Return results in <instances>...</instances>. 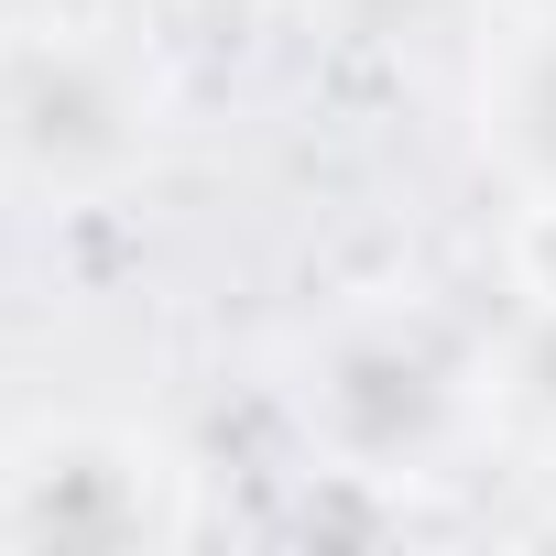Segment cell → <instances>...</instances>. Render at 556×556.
I'll return each mask as SVG.
<instances>
[{"label": "cell", "instance_id": "4", "mask_svg": "<svg viewBox=\"0 0 556 556\" xmlns=\"http://www.w3.org/2000/svg\"><path fill=\"white\" fill-rule=\"evenodd\" d=\"M469 121H480V153L513 197H556V0L491 23Z\"/></svg>", "mask_w": 556, "mask_h": 556}, {"label": "cell", "instance_id": "1", "mask_svg": "<svg viewBox=\"0 0 556 556\" xmlns=\"http://www.w3.org/2000/svg\"><path fill=\"white\" fill-rule=\"evenodd\" d=\"M186 534V469L121 415H34L0 437V556H131Z\"/></svg>", "mask_w": 556, "mask_h": 556}, {"label": "cell", "instance_id": "5", "mask_svg": "<svg viewBox=\"0 0 556 556\" xmlns=\"http://www.w3.org/2000/svg\"><path fill=\"white\" fill-rule=\"evenodd\" d=\"M491 404H502L523 437H556V306H523V339L502 350Z\"/></svg>", "mask_w": 556, "mask_h": 556}, {"label": "cell", "instance_id": "2", "mask_svg": "<svg viewBox=\"0 0 556 556\" xmlns=\"http://www.w3.org/2000/svg\"><path fill=\"white\" fill-rule=\"evenodd\" d=\"M153 110L121 45L77 34V23H12L0 34V186L45 197V207H88L121 175H142Z\"/></svg>", "mask_w": 556, "mask_h": 556}, {"label": "cell", "instance_id": "3", "mask_svg": "<svg viewBox=\"0 0 556 556\" xmlns=\"http://www.w3.org/2000/svg\"><path fill=\"white\" fill-rule=\"evenodd\" d=\"M458 350L415 317H361L328 339L317 382H306V415L317 437L350 458V480H393L404 458H426L447 426H458Z\"/></svg>", "mask_w": 556, "mask_h": 556}, {"label": "cell", "instance_id": "6", "mask_svg": "<svg viewBox=\"0 0 556 556\" xmlns=\"http://www.w3.org/2000/svg\"><path fill=\"white\" fill-rule=\"evenodd\" d=\"M502 273H513V295H523V306H556V197H513Z\"/></svg>", "mask_w": 556, "mask_h": 556}]
</instances>
